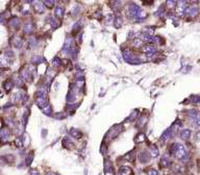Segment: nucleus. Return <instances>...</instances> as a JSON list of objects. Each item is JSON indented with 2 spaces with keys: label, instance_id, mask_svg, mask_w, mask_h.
Wrapping results in <instances>:
<instances>
[{
  "label": "nucleus",
  "instance_id": "f257e3e1",
  "mask_svg": "<svg viewBox=\"0 0 200 175\" xmlns=\"http://www.w3.org/2000/svg\"><path fill=\"white\" fill-rule=\"evenodd\" d=\"M171 153L178 159H184L188 156V153H186L184 146L181 145V144H177V143L172 145V147H171Z\"/></svg>",
  "mask_w": 200,
  "mask_h": 175
},
{
  "label": "nucleus",
  "instance_id": "f03ea898",
  "mask_svg": "<svg viewBox=\"0 0 200 175\" xmlns=\"http://www.w3.org/2000/svg\"><path fill=\"white\" fill-rule=\"evenodd\" d=\"M63 50L65 52H67L68 54H73V55H74V53H75V43H74V41H73V39H71V38L67 39Z\"/></svg>",
  "mask_w": 200,
  "mask_h": 175
},
{
  "label": "nucleus",
  "instance_id": "7ed1b4c3",
  "mask_svg": "<svg viewBox=\"0 0 200 175\" xmlns=\"http://www.w3.org/2000/svg\"><path fill=\"white\" fill-rule=\"evenodd\" d=\"M141 12L140 7L137 5V4H130L128 7V14L129 16L132 17V18H134V19H137L138 18V15L139 13Z\"/></svg>",
  "mask_w": 200,
  "mask_h": 175
},
{
  "label": "nucleus",
  "instance_id": "20e7f679",
  "mask_svg": "<svg viewBox=\"0 0 200 175\" xmlns=\"http://www.w3.org/2000/svg\"><path fill=\"white\" fill-rule=\"evenodd\" d=\"M9 134H11V132H9L8 128L4 127V128L1 129V130H0V142L1 143L7 142L8 138H9Z\"/></svg>",
  "mask_w": 200,
  "mask_h": 175
},
{
  "label": "nucleus",
  "instance_id": "39448f33",
  "mask_svg": "<svg viewBox=\"0 0 200 175\" xmlns=\"http://www.w3.org/2000/svg\"><path fill=\"white\" fill-rule=\"evenodd\" d=\"M186 2L184 1H180V2H178V4H176V14L177 15H184L186 13Z\"/></svg>",
  "mask_w": 200,
  "mask_h": 175
},
{
  "label": "nucleus",
  "instance_id": "423d86ee",
  "mask_svg": "<svg viewBox=\"0 0 200 175\" xmlns=\"http://www.w3.org/2000/svg\"><path fill=\"white\" fill-rule=\"evenodd\" d=\"M142 51L145 53V54H147L150 58V56H153L154 54H155V48H154L153 46H151V45H146V46H144L142 48Z\"/></svg>",
  "mask_w": 200,
  "mask_h": 175
},
{
  "label": "nucleus",
  "instance_id": "0eeeda50",
  "mask_svg": "<svg viewBox=\"0 0 200 175\" xmlns=\"http://www.w3.org/2000/svg\"><path fill=\"white\" fill-rule=\"evenodd\" d=\"M33 9L37 14H43L45 12V6L44 4H42V2H35L33 3Z\"/></svg>",
  "mask_w": 200,
  "mask_h": 175
},
{
  "label": "nucleus",
  "instance_id": "6e6552de",
  "mask_svg": "<svg viewBox=\"0 0 200 175\" xmlns=\"http://www.w3.org/2000/svg\"><path fill=\"white\" fill-rule=\"evenodd\" d=\"M198 7L197 6H191V7H188L186 9V14L190 17H195L198 14Z\"/></svg>",
  "mask_w": 200,
  "mask_h": 175
},
{
  "label": "nucleus",
  "instance_id": "1a4fd4ad",
  "mask_svg": "<svg viewBox=\"0 0 200 175\" xmlns=\"http://www.w3.org/2000/svg\"><path fill=\"white\" fill-rule=\"evenodd\" d=\"M132 169L127 166H122V167L119 169V175H132Z\"/></svg>",
  "mask_w": 200,
  "mask_h": 175
},
{
  "label": "nucleus",
  "instance_id": "9d476101",
  "mask_svg": "<svg viewBox=\"0 0 200 175\" xmlns=\"http://www.w3.org/2000/svg\"><path fill=\"white\" fill-rule=\"evenodd\" d=\"M171 134H172V128H168L167 130L164 131V134L161 137V140H162L163 142H166V141H168V140L170 139Z\"/></svg>",
  "mask_w": 200,
  "mask_h": 175
},
{
  "label": "nucleus",
  "instance_id": "9b49d317",
  "mask_svg": "<svg viewBox=\"0 0 200 175\" xmlns=\"http://www.w3.org/2000/svg\"><path fill=\"white\" fill-rule=\"evenodd\" d=\"M13 87H14V81L12 79H6L5 81L3 82V88L5 89L6 92H9L13 89Z\"/></svg>",
  "mask_w": 200,
  "mask_h": 175
},
{
  "label": "nucleus",
  "instance_id": "f8f14e48",
  "mask_svg": "<svg viewBox=\"0 0 200 175\" xmlns=\"http://www.w3.org/2000/svg\"><path fill=\"white\" fill-rule=\"evenodd\" d=\"M191 137V130L188 128H184L180 131V138L184 140H188L189 138Z\"/></svg>",
  "mask_w": 200,
  "mask_h": 175
},
{
  "label": "nucleus",
  "instance_id": "ddd939ff",
  "mask_svg": "<svg viewBox=\"0 0 200 175\" xmlns=\"http://www.w3.org/2000/svg\"><path fill=\"white\" fill-rule=\"evenodd\" d=\"M70 134H71L73 138H75V139H81V137H82L81 131H79L78 129H71V130H70Z\"/></svg>",
  "mask_w": 200,
  "mask_h": 175
},
{
  "label": "nucleus",
  "instance_id": "4468645a",
  "mask_svg": "<svg viewBox=\"0 0 200 175\" xmlns=\"http://www.w3.org/2000/svg\"><path fill=\"white\" fill-rule=\"evenodd\" d=\"M33 28H35V26H33V24L31 23V22H27L26 24L24 25V31L26 33H33Z\"/></svg>",
  "mask_w": 200,
  "mask_h": 175
},
{
  "label": "nucleus",
  "instance_id": "2eb2a0df",
  "mask_svg": "<svg viewBox=\"0 0 200 175\" xmlns=\"http://www.w3.org/2000/svg\"><path fill=\"white\" fill-rule=\"evenodd\" d=\"M54 13H55V16L58 17V19H62L64 17V8L62 6H58V7L55 8Z\"/></svg>",
  "mask_w": 200,
  "mask_h": 175
},
{
  "label": "nucleus",
  "instance_id": "dca6fc26",
  "mask_svg": "<svg viewBox=\"0 0 200 175\" xmlns=\"http://www.w3.org/2000/svg\"><path fill=\"white\" fill-rule=\"evenodd\" d=\"M15 144H16V146L18 148H23V146H24V139H23L22 137H18L16 140H15Z\"/></svg>",
  "mask_w": 200,
  "mask_h": 175
},
{
  "label": "nucleus",
  "instance_id": "f3484780",
  "mask_svg": "<svg viewBox=\"0 0 200 175\" xmlns=\"http://www.w3.org/2000/svg\"><path fill=\"white\" fill-rule=\"evenodd\" d=\"M149 151H150V154H151V156H152V157H156V156L159 155V148L156 147V146L151 145Z\"/></svg>",
  "mask_w": 200,
  "mask_h": 175
},
{
  "label": "nucleus",
  "instance_id": "a211bd4d",
  "mask_svg": "<svg viewBox=\"0 0 200 175\" xmlns=\"http://www.w3.org/2000/svg\"><path fill=\"white\" fill-rule=\"evenodd\" d=\"M147 120H148V117H147V116H142V117L140 118L139 122H138V126H139V127H143V126L147 123Z\"/></svg>",
  "mask_w": 200,
  "mask_h": 175
},
{
  "label": "nucleus",
  "instance_id": "6ab92c4d",
  "mask_svg": "<svg viewBox=\"0 0 200 175\" xmlns=\"http://www.w3.org/2000/svg\"><path fill=\"white\" fill-rule=\"evenodd\" d=\"M112 4H111V6L113 7V9L114 11H119L120 9V7L122 6V4H121L120 1H112Z\"/></svg>",
  "mask_w": 200,
  "mask_h": 175
},
{
  "label": "nucleus",
  "instance_id": "aec40b11",
  "mask_svg": "<svg viewBox=\"0 0 200 175\" xmlns=\"http://www.w3.org/2000/svg\"><path fill=\"white\" fill-rule=\"evenodd\" d=\"M145 140H146L145 134L141 132V134H139L137 137H136V139H134V142H136V143H142V142H144Z\"/></svg>",
  "mask_w": 200,
  "mask_h": 175
},
{
  "label": "nucleus",
  "instance_id": "412c9836",
  "mask_svg": "<svg viewBox=\"0 0 200 175\" xmlns=\"http://www.w3.org/2000/svg\"><path fill=\"white\" fill-rule=\"evenodd\" d=\"M19 24H20V21L18 18H14L13 20H11V22H9V25H11L12 27H14V28H18L19 27Z\"/></svg>",
  "mask_w": 200,
  "mask_h": 175
},
{
  "label": "nucleus",
  "instance_id": "4be33fe9",
  "mask_svg": "<svg viewBox=\"0 0 200 175\" xmlns=\"http://www.w3.org/2000/svg\"><path fill=\"white\" fill-rule=\"evenodd\" d=\"M42 111H43V113H44L45 115L47 116L51 115V106H50V104H47L46 106L42 107Z\"/></svg>",
  "mask_w": 200,
  "mask_h": 175
},
{
  "label": "nucleus",
  "instance_id": "5701e85b",
  "mask_svg": "<svg viewBox=\"0 0 200 175\" xmlns=\"http://www.w3.org/2000/svg\"><path fill=\"white\" fill-rule=\"evenodd\" d=\"M13 44H14L15 47H18V48H20V47L22 46V40H21L19 37H16V38L14 39V42H13Z\"/></svg>",
  "mask_w": 200,
  "mask_h": 175
},
{
  "label": "nucleus",
  "instance_id": "b1692460",
  "mask_svg": "<svg viewBox=\"0 0 200 175\" xmlns=\"http://www.w3.org/2000/svg\"><path fill=\"white\" fill-rule=\"evenodd\" d=\"M122 24H123V19L121 17H117L115 19V26L117 28H120L122 26Z\"/></svg>",
  "mask_w": 200,
  "mask_h": 175
},
{
  "label": "nucleus",
  "instance_id": "393cba45",
  "mask_svg": "<svg viewBox=\"0 0 200 175\" xmlns=\"http://www.w3.org/2000/svg\"><path fill=\"white\" fill-rule=\"evenodd\" d=\"M49 23L51 24V26L53 28L58 27V25H60V22H58V20H55L54 18H50V19H49Z\"/></svg>",
  "mask_w": 200,
  "mask_h": 175
},
{
  "label": "nucleus",
  "instance_id": "a878e982",
  "mask_svg": "<svg viewBox=\"0 0 200 175\" xmlns=\"http://www.w3.org/2000/svg\"><path fill=\"white\" fill-rule=\"evenodd\" d=\"M81 27H82V20H79V21H77L76 24L73 26V29H74V31H78Z\"/></svg>",
  "mask_w": 200,
  "mask_h": 175
},
{
  "label": "nucleus",
  "instance_id": "bb28decb",
  "mask_svg": "<svg viewBox=\"0 0 200 175\" xmlns=\"http://www.w3.org/2000/svg\"><path fill=\"white\" fill-rule=\"evenodd\" d=\"M60 65V58H53V60H52V66H53V67H55V68H58Z\"/></svg>",
  "mask_w": 200,
  "mask_h": 175
},
{
  "label": "nucleus",
  "instance_id": "cd10ccee",
  "mask_svg": "<svg viewBox=\"0 0 200 175\" xmlns=\"http://www.w3.org/2000/svg\"><path fill=\"white\" fill-rule=\"evenodd\" d=\"M134 47H139V46H141V45H142L143 44V41L142 40H141L140 38H138V39H134Z\"/></svg>",
  "mask_w": 200,
  "mask_h": 175
},
{
  "label": "nucleus",
  "instance_id": "c85d7f7f",
  "mask_svg": "<svg viewBox=\"0 0 200 175\" xmlns=\"http://www.w3.org/2000/svg\"><path fill=\"white\" fill-rule=\"evenodd\" d=\"M161 165H162L163 167H167L168 165H169V159H168L166 156H164L162 159V161H161Z\"/></svg>",
  "mask_w": 200,
  "mask_h": 175
},
{
  "label": "nucleus",
  "instance_id": "c756f323",
  "mask_svg": "<svg viewBox=\"0 0 200 175\" xmlns=\"http://www.w3.org/2000/svg\"><path fill=\"white\" fill-rule=\"evenodd\" d=\"M33 153L31 152L29 155L27 156V159H26V165H27V166H29V165L31 164V161H33Z\"/></svg>",
  "mask_w": 200,
  "mask_h": 175
},
{
  "label": "nucleus",
  "instance_id": "7c9ffc66",
  "mask_svg": "<svg viewBox=\"0 0 200 175\" xmlns=\"http://www.w3.org/2000/svg\"><path fill=\"white\" fill-rule=\"evenodd\" d=\"M43 60H44V58H42V56H35V58H33V62H35V63H38V64L42 63Z\"/></svg>",
  "mask_w": 200,
  "mask_h": 175
},
{
  "label": "nucleus",
  "instance_id": "2f4dec72",
  "mask_svg": "<svg viewBox=\"0 0 200 175\" xmlns=\"http://www.w3.org/2000/svg\"><path fill=\"white\" fill-rule=\"evenodd\" d=\"M176 3H177L176 1H167V6H168V7H170V8L175 7Z\"/></svg>",
  "mask_w": 200,
  "mask_h": 175
},
{
  "label": "nucleus",
  "instance_id": "473e14b6",
  "mask_svg": "<svg viewBox=\"0 0 200 175\" xmlns=\"http://www.w3.org/2000/svg\"><path fill=\"white\" fill-rule=\"evenodd\" d=\"M191 100H192L194 103H199V102H200V97H199V96H192Z\"/></svg>",
  "mask_w": 200,
  "mask_h": 175
},
{
  "label": "nucleus",
  "instance_id": "72a5a7b5",
  "mask_svg": "<svg viewBox=\"0 0 200 175\" xmlns=\"http://www.w3.org/2000/svg\"><path fill=\"white\" fill-rule=\"evenodd\" d=\"M147 173H148V175H157V171L154 169H150Z\"/></svg>",
  "mask_w": 200,
  "mask_h": 175
},
{
  "label": "nucleus",
  "instance_id": "f704fd0d",
  "mask_svg": "<svg viewBox=\"0 0 200 175\" xmlns=\"http://www.w3.org/2000/svg\"><path fill=\"white\" fill-rule=\"evenodd\" d=\"M29 175H40L39 174V171L36 169H31L30 170V172H29Z\"/></svg>",
  "mask_w": 200,
  "mask_h": 175
},
{
  "label": "nucleus",
  "instance_id": "c9c22d12",
  "mask_svg": "<svg viewBox=\"0 0 200 175\" xmlns=\"http://www.w3.org/2000/svg\"><path fill=\"white\" fill-rule=\"evenodd\" d=\"M43 3H46V5H47V6H49V7H51V6H53V3H54V1H44Z\"/></svg>",
  "mask_w": 200,
  "mask_h": 175
},
{
  "label": "nucleus",
  "instance_id": "e433bc0d",
  "mask_svg": "<svg viewBox=\"0 0 200 175\" xmlns=\"http://www.w3.org/2000/svg\"><path fill=\"white\" fill-rule=\"evenodd\" d=\"M137 114H138L137 112H134V114H132V116H130V117L128 118V120H132V118H134H134H136V116H137Z\"/></svg>",
  "mask_w": 200,
  "mask_h": 175
},
{
  "label": "nucleus",
  "instance_id": "4c0bfd02",
  "mask_svg": "<svg viewBox=\"0 0 200 175\" xmlns=\"http://www.w3.org/2000/svg\"><path fill=\"white\" fill-rule=\"evenodd\" d=\"M197 138L200 140V131H199V132H198V134H197Z\"/></svg>",
  "mask_w": 200,
  "mask_h": 175
}]
</instances>
